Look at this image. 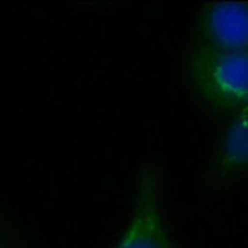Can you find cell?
<instances>
[{
    "instance_id": "1",
    "label": "cell",
    "mask_w": 248,
    "mask_h": 248,
    "mask_svg": "<svg viewBox=\"0 0 248 248\" xmlns=\"http://www.w3.org/2000/svg\"><path fill=\"white\" fill-rule=\"evenodd\" d=\"M190 89L209 110L233 116L248 107V50L195 46L186 64Z\"/></svg>"
},
{
    "instance_id": "2",
    "label": "cell",
    "mask_w": 248,
    "mask_h": 248,
    "mask_svg": "<svg viewBox=\"0 0 248 248\" xmlns=\"http://www.w3.org/2000/svg\"><path fill=\"white\" fill-rule=\"evenodd\" d=\"M160 181L161 174L155 165L142 166L137 177L131 218L113 248H178L163 221Z\"/></svg>"
},
{
    "instance_id": "4",
    "label": "cell",
    "mask_w": 248,
    "mask_h": 248,
    "mask_svg": "<svg viewBox=\"0 0 248 248\" xmlns=\"http://www.w3.org/2000/svg\"><path fill=\"white\" fill-rule=\"evenodd\" d=\"M248 170V107L232 116L213 154L212 172L221 180Z\"/></svg>"
},
{
    "instance_id": "5",
    "label": "cell",
    "mask_w": 248,
    "mask_h": 248,
    "mask_svg": "<svg viewBox=\"0 0 248 248\" xmlns=\"http://www.w3.org/2000/svg\"><path fill=\"white\" fill-rule=\"evenodd\" d=\"M0 248H18L16 241L11 238L3 227H0Z\"/></svg>"
},
{
    "instance_id": "3",
    "label": "cell",
    "mask_w": 248,
    "mask_h": 248,
    "mask_svg": "<svg viewBox=\"0 0 248 248\" xmlns=\"http://www.w3.org/2000/svg\"><path fill=\"white\" fill-rule=\"evenodd\" d=\"M197 45L219 50H248V2H210L197 18Z\"/></svg>"
}]
</instances>
